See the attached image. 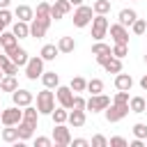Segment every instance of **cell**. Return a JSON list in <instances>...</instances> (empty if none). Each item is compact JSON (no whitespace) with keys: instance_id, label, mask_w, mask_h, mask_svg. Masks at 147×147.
Listing matches in <instances>:
<instances>
[{"instance_id":"obj_1","label":"cell","mask_w":147,"mask_h":147,"mask_svg":"<svg viewBox=\"0 0 147 147\" xmlns=\"http://www.w3.org/2000/svg\"><path fill=\"white\" fill-rule=\"evenodd\" d=\"M53 108H55V94L46 87L37 94V110H39V115H51Z\"/></svg>"},{"instance_id":"obj_40","label":"cell","mask_w":147,"mask_h":147,"mask_svg":"<svg viewBox=\"0 0 147 147\" xmlns=\"http://www.w3.org/2000/svg\"><path fill=\"white\" fill-rule=\"evenodd\" d=\"M2 74H5V76H16V74H18V64H14V62L9 60V62L2 67Z\"/></svg>"},{"instance_id":"obj_50","label":"cell","mask_w":147,"mask_h":147,"mask_svg":"<svg viewBox=\"0 0 147 147\" xmlns=\"http://www.w3.org/2000/svg\"><path fill=\"white\" fill-rule=\"evenodd\" d=\"M9 2H11V0H0V9H7V7H9Z\"/></svg>"},{"instance_id":"obj_56","label":"cell","mask_w":147,"mask_h":147,"mask_svg":"<svg viewBox=\"0 0 147 147\" xmlns=\"http://www.w3.org/2000/svg\"><path fill=\"white\" fill-rule=\"evenodd\" d=\"M0 51H2V46H0Z\"/></svg>"},{"instance_id":"obj_2","label":"cell","mask_w":147,"mask_h":147,"mask_svg":"<svg viewBox=\"0 0 147 147\" xmlns=\"http://www.w3.org/2000/svg\"><path fill=\"white\" fill-rule=\"evenodd\" d=\"M92 18H94V9H92V7H87V5H78V7H76V11H74V25H76V28L90 25Z\"/></svg>"},{"instance_id":"obj_16","label":"cell","mask_w":147,"mask_h":147,"mask_svg":"<svg viewBox=\"0 0 147 147\" xmlns=\"http://www.w3.org/2000/svg\"><path fill=\"white\" fill-rule=\"evenodd\" d=\"M14 16H16L18 21H25V23H30V21L34 18V9H32V7H28V5H18V7L14 9Z\"/></svg>"},{"instance_id":"obj_30","label":"cell","mask_w":147,"mask_h":147,"mask_svg":"<svg viewBox=\"0 0 147 147\" xmlns=\"http://www.w3.org/2000/svg\"><path fill=\"white\" fill-rule=\"evenodd\" d=\"M2 140H5V142H18V129H16V126L2 129Z\"/></svg>"},{"instance_id":"obj_45","label":"cell","mask_w":147,"mask_h":147,"mask_svg":"<svg viewBox=\"0 0 147 147\" xmlns=\"http://www.w3.org/2000/svg\"><path fill=\"white\" fill-rule=\"evenodd\" d=\"M74 108L85 110V99H83V96H78V94H74Z\"/></svg>"},{"instance_id":"obj_44","label":"cell","mask_w":147,"mask_h":147,"mask_svg":"<svg viewBox=\"0 0 147 147\" xmlns=\"http://www.w3.org/2000/svg\"><path fill=\"white\" fill-rule=\"evenodd\" d=\"M51 145H53V140H51V138H46V136L34 138V147H51Z\"/></svg>"},{"instance_id":"obj_49","label":"cell","mask_w":147,"mask_h":147,"mask_svg":"<svg viewBox=\"0 0 147 147\" xmlns=\"http://www.w3.org/2000/svg\"><path fill=\"white\" fill-rule=\"evenodd\" d=\"M140 87H142V90H147V74L140 78Z\"/></svg>"},{"instance_id":"obj_10","label":"cell","mask_w":147,"mask_h":147,"mask_svg":"<svg viewBox=\"0 0 147 147\" xmlns=\"http://www.w3.org/2000/svg\"><path fill=\"white\" fill-rule=\"evenodd\" d=\"M110 30V37L115 44H129V30L122 25V23H115V25H108Z\"/></svg>"},{"instance_id":"obj_43","label":"cell","mask_w":147,"mask_h":147,"mask_svg":"<svg viewBox=\"0 0 147 147\" xmlns=\"http://www.w3.org/2000/svg\"><path fill=\"white\" fill-rule=\"evenodd\" d=\"M113 103H129V92H124V90H117V94H115Z\"/></svg>"},{"instance_id":"obj_23","label":"cell","mask_w":147,"mask_h":147,"mask_svg":"<svg viewBox=\"0 0 147 147\" xmlns=\"http://www.w3.org/2000/svg\"><path fill=\"white\" fill-rule=\"evenodd\" d=\"M136 18H138V14H136L133 9H122V11H119V18H117V23H122L124 28H129V25H131Z\"/></svg>"},{"instance_id":"obj_52","label":"cell","mask_w":147,"mask_h":147,"mask_svg":"<svg viewBox=\"0 0 147 147\" xmlns=\"http://www.w3.org/2000/svg\"><path fill=\"white\" fill-rule=\"evenodd\" d=\"M2 76H5V74H2V69H0V80H2Z\"/></svg>"},{"instance_id":"obj_19","label":"cell","mask_w":147,"mask_h":147,"mask_svg":"<svg viewBox=\"0 0 147 147\" xmlns=\"http://www.w3.org/2000/svg\"><path fill=\"white\" fill-rule=\"evenodd\" d=\"M11 32L16 34V39H25V37H30V23H25V21H16V23L11 25Z\"/></svg>"},{"instance_id":"obj_41","label":"cell","mask_w":147,"mask_h":147,"mask_svg":"<svg viewBox=\"0 0 147 147\" xmlns=\"http://www.w3.org/2000/svg\"><path fill=\"white\" fill-rule=\"evenodd\" d=\"M108 145H110V147H129V142H126L122 136H113V138L108 140Z\"/></svg>"},{"instance_id":"obj_25","label":"cell","mask_w":147,"mask_h":147,"mask_svg":"<svg viewBox=\"0 0 147 147\" xmlns=\"http://www.w3.org/2000/svg\"><path fill=\"white\" fill-rule=\"evenodd\" d=\"M57 53H60V51H57V46H55V44H46V46L41 48V53H39V55H41V60H44V62H51V60H55V57H57Z\"/></svg>"},{"instance_id":"obj_22","label":"cell","mask_w":147,"mask_h":147,"mask_svg":"<svg viewBox=\"0 0 147 147\" xmlns=\"http://www.w3.org/2000/svg\"><path fill=\"white\" fill-rule=\"evenodd\" d=\"M41 83H44V87L53 90V87L60 85V76H57L55 71H44V74H41Z\"/></svg>"},{"instance_id":"obj_5","label":"cell","mask_w":147,"mask_h":147,"mask_svg":"<svg viewBox=\"0 0 147 147\" xmlns=\"http://www.w3.org/2000/svg\"><path fill=\"white\" fill-rule=\"evenodd\" d=\"M55 99L60 101L62 108H67V110L74 108V90L69 85H57L55 87Z\"/></svg>"},{"instance_id":"obj_17","label":"cell","mask_w":147,"mask_h":147,"mask_svg":"<svg viewBox=\"0 0 147 147\" xmlns=\"http://www.w3.org/2000/svg\"><path fill=\"white\" fill-rule=\"evenodd\" d=\"M115 87H117V90H124V92H129V90L133 87V78H131L129 74H122V71H119V74L115 76Z\"/></svg>"},{"instance_id":"obj_8","label":"cell","mask_w":147,"mask_h":147,"mask_svg":"<svg viewBox=\"0 0 147 147\" xmlns=\"http://www.w3.org/2000/svg\"><path fill=\"white\" fill-rule=\"evenodd\" d=\"M21 119H23V110H21V106L5 108V110H2V117H0V122H2L5 126H16Z\"/></svg>"},{"instance_id":"obj_26","label":"cell","mask_w":147,"mask_h":147,"mask_svg":"<svg viewBox=\"0 0 147 147\" xmlns=\"http://www.w3.org/2000/svg\"><path fill=\"white\" fill-rule=\"evenodd\" d=\"M34 18H41V21H48L51 23V5L48 2H39L37 5V11H34Z\"/></svg>"},{"instance_id":"obj_27","label":"cell","mask_w":147,"mask_h":147,"mask_svg":"<svg viewBox=\"0 0 147 147\" xmlns=\"http://www.w3.org/2000/svg\"><path fill=\"white\" fill-rule=\"evenodd\" d=\"M16 87H18L16 76H2V80H0V92H14Z\"/></svg>"},{"instance_id":"obj_29","label":"cell","mask_w":147,"mask_h":147,"mask_svg":"<svg viewBox=\"0 0 147 147\" xmlns=\"http://www.w3.org/2000/svg\"><path fill=\"white\" fill-rule=\"evenodd\" d=\"M51 117H53V122H55V124H64V122H67V117H69V110H67V108H53Z\"/></svg>"},{"instance_id":"obj_18","label":"cell","mask_w":147,"mask_h":147,"mask_svg":"<svg viewBox=\"0 0 147 147\" xmlns=\"http://www.w3.org/2000/svg\"><path fill=\"white\" fill-rule=\"evenodd\" d=\"M129 110L131 113H147V99H142V96H131L129 99Z\"/></svg>"},{"instance_id":"obj_46","label":"cell","mask_w":147,"mask_h":147,"mask_svg":"<svg viewBox=\"0 0 147 147\" xmlns=\"http://www.w3.org/2000/svg\"><path fill=\"white\" fill-rule=\"evenodd\" d=\"M71 145H74V147H87L90 140H85V138H76V140H71Z\"/></svg>"},{"instance_id":"obj_11","label":"cell","mask_w":147,"mask_h":147,"mask_svg":"<svg viewBox=\"0 0 147 147\" xmlns=\"http://www.w3.org/2000/svg\"><path fill=\"white\" fill-rule=\"evenodd\" d=\"M7 55H9V60L14 62V64H18V67H25V62L30 60V55H28V51L25 48H18V44L14 46V48H9V51H5Z\"/></svg>"},{"instance_id":"obj_48","label":"cell","mask_w":147,"mask_h":147,"mask_svg":"<svg viewBox=\"0 0 147 147\" xmlns=\"http://www.w3.org/2000/svg\"><path fill=\"white\" fill-rule=\"evenodd\" d=\"M7 62H9V55H2V53H0V69H2Z\"/></svg>"},{"instance_id":"obj_24","label":"cell","mask_w":147,"mask_h":147,"mask_svg":"<svg viewBox=\"0 0 147 147\" xmlns=\"http://www.w3.org/2000/svg\"><path fill=\"white\" fill-rule=\"evenodd\" d=\"M74 48H76L74 37H60V41H57V51L60 53H74Z\"/></svg>"},{"instance_id":"obj_51","label":"cell","mask_w":147,"mask_h":147,"mask_svg":"<svg viewBox=\"0 0 147 147\" xmlns=\"http://www.w3.org/2000/svg\"><path fill=\"white\" fill-rule=\"evenodd\" d=\"M71 2V7H78V5H83V0H69Z\"/></svg>"},{"instance_id":"obj_35","label":"cell","mask_w":147,"mask_h":147,"mask_svg":"<svg viewBox=\"0 0 147 147\" xmlns=\"http://www.w3.org/2000/svg\"><path fill=\"white\" fill-rule=\"evenodd\" d=\"M131 30H133V34H145V32H147V23H145L142 18H136V21L131 23Z\"/></svg>"},{"instance_id":"obj_33","label":"cell","mask_w":147,"mask_h":147,"mask_svg":"<svg viewBox=\"0 0 147 147\" xmlns=\"http://www.w3.org/2000/svg\"><path fill=\"white\" fill-rule=\"evenodd\" d=\"M85 90L92 92V94H101V92H103V80L92 78V80H87V87H85Z\"/></svg>"},{"instance_id":"obj_28","label":"cell","mask_w":147,"mask_h":147,"mask_svg":"<svg viewBox=\"0 0 147 147\" xmlns=\"http://www.w3.org/2000/svg\"><path fill=\"white\" fill-rule=\"evenodd\" d=\"M23 119L37 126V119H39V110H37V108H32V103H30V106H25V108H23Z\"/></svg>"},{"instance_id":"obj_34","label":"cell","mask_w":147,"mask_h":147,"mask_svg":"<svg viewBox=\"0 0 147 147\" xmlns=\"http://www.w3.org/2000/svg\"><path fill=\"white\" fill-rule=\"evenodd\" d=\"M69 87H71L74 92H85V87H87V80H85V78H80V76H76V78H71Z\"/></svg>"},{"instance_id":"obj_21","label":"cell","mask_w":147,"mask_h":147,"mask_svg":"<svg viewBox=\"0 0 147 147\" xmlns=\"http://www.w3.org/2000/svg\"><path fill=\"white\" fill-rule=\"evenodd\" d=\"M101 67H103L108 74H119V71H122V60H119V57H115V55H110Z\"/></svg>"},{"instance_id":"obj_39","label":"cell","mask_w":147,"mask_h":147,"mask_svg":"<svg viewBox=\"0 0 147 147\" xmlns=\"http://www.w3.org/2000/svg\"><path fill=\"white\" fill-rule=\"evenodd\" d=\"M90 145H92V147H108V140H106V136H101V133H96V136H92V140H90Z\"/></svg>"},{"instance_id":"obj_55","label":"cell","mask_w":147,"mask_h":147,"mask_svg":"<svg viewBox=\"0 0 147 147\" xmlns=\"http://www.w3.org/2000/svg\"><path fill=\"white\" fill-rule=\"evenodd\" d=\"M0 117H2V110H0Z\"/></svg>"},{"instance_id":"obj_31","label":"cell","mask_w":147,"mask_h":147,"mask_svg":"<svg viewBox=\"0 0 147 147\" xmlns=\"http://www.w3.org/2000/svg\"><path fill=\"white\" fill-rule=\"evenodd\" d=\"M92 9H94V14H108L110 11V0H94Z\"/></svg>"},{"instance_id":"obj_9","label":"cell","mask_w":147,"mask_h":147,"mask_svg":"<svg viewBox=\"0 0 147 147\" xmlns=\"http://www.w3.org/2000/svg\"><path fill=\"white\" fill-rule=\"evenodd\" d=\"M53 142H55V147L71 145V133H69V129L64 124H55V129H53Z\"/></svg>"},{"instance_id":"obj_13","label":"cell","mask_w":147,"mask_h":147,"mask_svg":"<svg viewBox=\"0 0 147 147\" xmlns=\"http://www.w3.org/2000/svg\"><path fill=\"white\" fill-rule=\"evenodd\" d=\"M48 21H41V18H32L30 21V37H34V39H41L44 34H46V30H48Z\"/></svg>"},{"instance_id":"obj_32","label":"cell","mask_w":147,"mask_h":147,"mask_svg":"<svg viewBox=\"0 0 147 147\" xmlns=\"http://www.w3.org/2000/svg\"><path fill=\"white\" fill-rule=\"evenodd\" d=\"M110 53H113V48L108 44H103V41H96L92 46V55H110Z\"/></svg>"},{"instance_id":"obj_38","label":"cell","mask_w":147,"mask_h":147,"mask_svg":"<svg viewBox=\"0 0 147 147\" xmlns=\"http://www.w3.org/2000/svg\"><path fill=\"white\" fill-rule=\"evenodd\" d=\"M133 136L140 138V140H145V138H147V124H142V122L133 124Z\"/></svg>"},{"instance_id":"obj_20","label":"cell","mask_w":147,"mask_h":147,"mask_svg":"<svg viewBox=\"0 0 147 147\" xmlns=\"http://www.w3.org/2000/svg\"><path fill=\"white\" fill-rule=\"evenodd\" d=\"M18 44V39H16V34L14 32H0V46H2V51H9V48H14Z\"/></svg>"},{"instance_id":"obj_14","label":"cell","mask_w":147,"mask_h":147,"mask_svg":"<svg viewBox=\"0 0 147 147\" xmlns=\"http://www.w3.org/2000/svg\"><path fill=\"white\" fill-rule=\"evenodd\" d=\"M85 110H78V108H71V113H69V117H67V122L74 126V129H80L83 124H85Z\"/></svg>"},{"instance_id":"obj_58","label":"cell","mask_w":147,"mask_h":147,"mask_svg":"<svg viewBox=\"0 0 147 147\" xmlns=\"http://www.w3.org/2000/svg\"><path fill=\"white\" fill-rule=\"evenodd\" d=\"M110 2H113V0H110Z\"/></svg>"},{"instance_id":"obj_6","label":"cell","mask_w":147,"mask_h":147,"mask_svg":"<svg viewBox=\"0 0 147 147\" xmlns=\"http://www.w3.org/2000/svg\"><path fill=\"white\" fill-rule=\"evenodd\" d=\"M103 113H106L108 122H119V119H124L129 115V103H110Z\"/></svg>"},{"instance_id":"obj_12","label":"cell","mask_w":147,"mask_h":147,"mask_svg":"<svg viewBox=\"0 0 147 147\" xmlns=\"http://www.w3.org/2000/svg\"><path fill=\"white\" fill-rule=\"evenodd\" d=\"M11 99H14V106H21V108H25V106H30L32 103V92L30 90H21V87H16L14 92H11Z\"/></svg>"},{"instance_id":"obj_57","label":"cell","mask_w":147,"mask_h":147,"mask_svg":"<svg viewBox=\"0 0 147 147\" xmlns=\"http://www.w3.org/2000/svg\"><path fill=\"white\" fill-rule=\"evenodd\" d=\"M145 140H147V138H145ZM145 145H147V142H145Z\"/></svg>"},{"instance_id":"obj_42","label":"cell","mask_w":147,"mask_h":147,"mask_svg":"<svg viewBox=\"0 0 147 147\" xmlns=\"http://www.w3.org/2000/svg\"><path fill=\"white\" fill-rule=\"evenodd\" d=\"M53 5H55L62 14H69V11H71V2H69V0H55Z\"/></svg>"},{"instance_id":"obj_4","label":"cell","mask_w":147,"mask_h":147,"mask_svg":"<svg viewBox=\"0 0 147 147\" xmlns=\"http://www.w3.org/2000/svg\"><path fill=\"white\" fill-rule=\"evenodd\" d=\"M41 74H44V60H41V55L37 57H30L28 62H25V76L30 78V80H37V78H41Z\"/></svg>"},{"instance_id":"obj_54","label":"cell","mask_w":147,"mask_h":147,"mask_svg":"<svg viewBox=\"0 0 147 147\" xmlns=\"http://www.w3.org/2000/svg\"><path fill=\"white\" fill-rule=\"evenodd\" d=\"M0 99H2V92H0Z\"/></svg>"},{"instance_id":"obj_53","label":"cell","mask_w":147,"mask_h":147,"mask_svg":"<svg viewBox=\"0 0 147 147\" xmlns=\"http://www.w3.org/2000/svg\"><path fill=\"white\" fill-rule=\"evenodd\" d=\"M145 62H147V55H145Z\"/></svg>"},{"instance_id":"obj_7","label":"cell","mask_w":147,"mask_h":147,"mask_svg":"<svg viewBox=\"0 0 147 147\" xmlns=\"http://www.w3.org/2000/svg\"><path fill=\"white\" fill-rule=\"evenodd\" d=\"M110 106V99L106 94H92L87 101H85V110H92V113H101Z\"/></svg>"},{"instance_id":"obj_3","label":"cell","mask_w":147,"mask_h":147,"mask_svg":"<svg viewBox=\"0 0 147 147\" xmlns=\"http://www.w3.org/2000/svg\"><path fill=\"white\" fill-rule=\"evenodd\" d=\"M108 18H106V14H96L94 18H92V37H94V41H101L103 37H106V32H108Z\"/></svg>"},{"instance_id":"obj_15","label":"cell","mask_w":147,"mask_h":147,"mask_svg":"<svg viewBox=\"0 0 147 147\" xmlns=\"http://www.w3.org/2000/svg\"><path fill=\"white\" fill-rule=\"evenodd\" d=\"M16 129H18V138L25 142V140H30L32 138V133H34V124H30V122H25V119H21L18 124H16Z\"/></svg>"},{"instance_id":"obj_36","label":"cell","mask_w":147,"mask_h":147,"mask_svg":"<svg viewBox=\"0 0 147 147\" xmlns=\"http://www.w3.org/2000/svg\"><path fill=\"white\" fill-rule=\"evenodd\" d=\"M7 25H11V11H9V9H0V32H2Z\"/></svg>"},{"instance_id":"obj_47","label":"cell","mask_w":147,"mask_h":147,"mask_svg":"<svg viewBox=\"0 0 147 147\" xmlns=\"http://www.w3.org/2000/svg\"><path fill=\"white\" fill-rule=\"evenodd\" d=\"M129 147H145V140H140V138H136V140H133V142H131Z\"/></svg>"},{"instance_id":"obj_37","label":"cell","mask_w":147,"mask_h":147,"mask_svg":"<svg viewBox=\"0 0 147 147\" xmlns=\"http://www.w3.org/2000/svg\"><path fill=\"white\" fill-rule=\"evenodd\" d=\"M126 53H129V44H115L113 46V55L115 57L122 60V57H126Z\"/></svg>"}]
</instances>
